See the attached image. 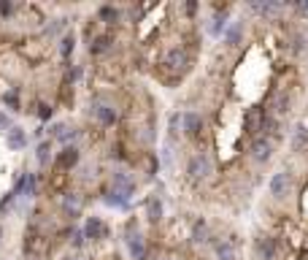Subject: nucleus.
<instances>
[{
	"label": "nucleus",
	"instance_id": "obj_2",
	"mask_svg": "<svg viewBox=\"0 0 308 260\" xmlns=\"http://www.w3.org/2000/svg\"><path fill=\"white\" fill-rule=\"evenodd\" d=\"M90 114L103 125V128H114V125L119 122V109H117L114 103L105 101L103 95H95V98H92V103H90Z\"/></svg>",
	"mask_w": 308,
	"mask_h": 260
},
{
	"label": "nucleus",
	"instance_id": "obj_39",
	"mask_svg": "<svg viewBox=\"0 0 308 260\" xmlns=\"http://www.w3.org/2000/svg\"><path fill=\"white\" fill-rule=\"evenodd\" d=\"M0 242H3V225H0Z\"/></svg>",
	"mask_w": 308,
	"mask_h": 260
},
{
	"label": "nucleus",
	"instance_id": "obj_28",
	"mask_svg": "<svg viewBox=\"0 0 308 260\" xmlns=\"http://www.w3.org/2000/svg\"><path fill=\"white\" fill-rule=\"evenodd\" d=\"M65 27H68V19H65V16H57V19H52V25L43 27V35L52 38V35H57V33H62Z\"/></svg>",
	"mask_w": 308,
	"mask_h": 260
},
{
	"label": "nucleus",
	"instance_id": "obj_10",
	"mask_svg": "<svg viewBox=\"0 0 308 260\" xmlns=\"http://www.w3.org/2000/svg\"><path fill=\"white\" fill-rule=\"evenodd\" d=\"M124 244H127V252L133 260H146V242H143V236H141V230H127V236H124Z\"/></svg>",
	"mask_w": 308,
	"mask_h": 260
},
{
	"label": "nucleus",
	"instance_id": "obj_36",
	"mask_svg": "<svg viewBox=\"0 0 308 260\" xmlns=\"http://www.w3.org/2000/svg\"><path fill=\"white\" fill-rule=\"evenodd\" d=\"M6 128H11V117L6 111H0V130H6Z\"/></svg>",
	"mask_w": 308,
	"mask_h": 260
},
{
	"label": "nucleus",
	"instance_id": "obj_32",
	"mask_svg": "<svg viewBox=\"0 0 308 260\" xmlns=\"http://www.w3.org/2000/svg\"><path fill=\"white\" fill-rule=\"evenodd\" d=\"M14 201H16V195H14V190H11V192H6V198L0 201V214H6V211H8V209L14 206Z\"/></svg>",
	"mask_w": 308,
	"mask_h": 260
},
{
	"label": "nucleus",
	"instance_id": "obj_17",
	"mask_svg": "<svg viewBox=\"0 0 308 260\" xmlns=\"http://www.w3.org/2000/svg\"><path fill=\"white\" fill-rule=\"evenodd\" d=\"M249 11L259 14L262 19H276L281 14V3H276V0H262V3H249Z\"/></svg>",
	"mask_w": 308,
	"mask_h": 260
},
{
	"label": "nucleus",
	"instance_id": "obj_30",
	"mask_svg": "<svg viewBox=\"0 0 308 260\" xmlns=\"http://www.w3.org/2000/svg\"><path fill=\"white\" fill-rule=\"evenodd\" d=\"M181 122H184V111H173L168 119V130L170 133H181Z\"/></svg>",
	"mask_w": 308,
	"mask_h": 260
},
{
	"label": "nucleus",
	"instance_id": "obj_16",
	"mask_svg": "<svg viewBox=\"0 0 308 260\" xmlns=\"http://www.w3.org/2000/svg\"><path fill=\"white\" fill-rule=\"evenodd\" d=\"M181 133H184L187 138H197L200 133H203V117H200V111H184Z\"/></svg>",
	"mask_w": 308,
	"mask_h": 260
},
{
	"label": "nucleus",
	"instance_id": "obj_29",
	"mask_svg": "<svg viewBox=\"0 0 308 260\" xmlns=\"http://www.w3.org/2000/svg\"><path fill=\"white\" fill-rule=\"evenodd\" d=\"M68 242H71V247H73V249H81V247H84V242H86L84 230H81V228H71V233H68Z\"/></svg>",
	"mask_w": 308,
	"mask_h": 260
},
{
	"label": "nucleus",
	"instance_id": "obj_15",
	"mask_svg": "<svg viewBox=\"0 0 308 260\" xmlns=\"http://www.w3.org/2000/svg\"><path fill=\"white\" fill-rule=\"evenodd\" d=\"M111 190H117V192L130 198L133 192H136V179H133L127 171H114L111 173Z\"/></svg>",
	"mask_w": 308,
	"mask_h": 260
},
{
	"label": "nucleus",
	"instance_id": "obj_18",
	"mask_svg": "<svg viewBox=\"0 0 308 260\" xmlns=\"http://www.w3.org/2000/svg\"><path fill=\"white\" fill-rule=\"evenodd\" d=\"M35 160H38V166H41V168H46V166H52V163H54V144L49 138L41 141L35 147Z\"/></svg>",
	"mask_w": 308,
	"mask_h": 260
},
{
	"label": "nucleus",
	"instance_id": "obj_5",
	"mask_svg": "<svg viewBox=\"0 0 308 260\" xmlns=\"http://www.w3.org/2000/svg\"><path fill=\"white\" fill-rule=\"evenodd\" d=\"M292 190V173L290 171H276L271 182H268V192L276 198V201H284L287 195H290Z\"/></svg>",
	"mask_w": 308,
	"mask_h": 260
},
{
	"label": "nucleus",
	"instance_id": "obj_24",
	"mask_svg": "<svg viewBox=\"0 0 308 260\" xmlns=\"http://www.w3.org/2000/svg\"><path fill=\"white\" fill-rule=\"evenodd\" d=\"M240 35H244V25H240V22H230L227 30L222 33V41L227 46H238L240 44Z\"/></svg>",
	"mask_w": 308,
	"mask_h": 260
},
{
	"label": "nucleus",
	"instance_id": "obj_14",
	"mask_svg": "<svg viewBox=\"0 0 308 260\" xmlns=\"http://www.w3.org/2000/svg\"><path fill=\"white\" fill-rule=\"evenodd\" d=\"M27 130L25 128H19V125H11V128L6 130V147L11 149V152H22L27 149Z\"/></svg>",
	"mask_w": 308,
	"mask_h": 260
},
{
	"label": "nucleus",
	"instance_id": "obj_19",
	"mask_svg": "<svg viewBox=\"0 0 308 260\" xmlns=\"http://www.w3.org/2000/svg\"><path fill=\"white\" fill-rule=\"evenodd\" d=\"M214 252H216V260H238V249H235L233 238H222V242H216Z\"/></svg>",
	"mask_w": 308,
	"mask_h": 260
},
{
	"label": "nucleus",
	"instance_id": "obj_23",
	"mask_svg": "<svg viewBox=\"0 0 308 260\" xmlns=\"http://www.w3.org/2000/svg\"><path fill=\"white\" fill-rule=\"evenodd\" d=\"M192 242L195 244H208L211 242V228L206 219H195V225H192Z\"/></svg>",
	"mask_w": 308,
	"mask_h": 260
},
{
	"label": "nucleus",
	"instance_id": "obj_25",
	"mask_svg": "<svg viewBox=\"0 0 308 260\" xmlns=\"http://www.w3.org/2000/svg\"><path fill=\"white\" fill-rule=\"evenodd\" d=\"M98 19L103 25H117L119 19H122V8H117V6H100L98 8Z\"/></svg>",
	"mask_w": 308,
	"mask_h": 260
},
{
	"label": "nucleus",
	"instance_id": "obj_12",
	"mask_svg": "<svg viewBox=\"0 0 308 260\" xmlns=\"http://www.w3.org/2000/svg\"><path fill=\"white\" fill-rule=\"evenodd\" d=\"M262 114H265L262 106H249V109H246V114H244V130H246V136H254L257 138L259 125H262Z\"/></svg>",
	"mask_w": 308,
	"mask_h": 260
},
{
	"label": "nucleus",
	"instance_id": "obj_9",
	"mask_svg": "<svg viewBox=\"0 0 308 260\" xmlns=\"http://www.w3.org/2000/svg\"><path fill=\"white\" fill-rule=\"evenodd\" d=\"M60 209H62V214L65 219H79L81 217V209H84V198L79 195V192H65L62 201H60Z\"/></svg>",
	"mask_w": 308,
	"mask_h": 260
},
{
	"label": "nucleus",
	"instance_id": "obj_37",
	"mask_svg": "<svg viewBox=\"0 0 308 260\" xmlns=\"http://www.w3.org/2000/svg\"><path fill=\"white\" fill-rule=\"evenodd\" d=\"M184 11H187V16H195L197 14V3H184Z\"/></svg>",
	"mask_w": 308,
	"mask_h": 260
},
{
	"label": "nucleus",
	"instance_id": "obj_13",
	"mask_svg": "<svg viewBox=\"0 0 308 260\" xmlns=\"http://www.w3.org/2000/svg\"><path fill=\"white\" fill-rule=\"evenodd\" d=\"M290 149L295 152V155H300V152L308 149V125L305 122H297L290 130Z\"/></svg>",
	"mask_w": 308,
	"mask_h": 260
},
{
	"label": "nucleus",
	"instance_id": "obj_11",
	"mask_svg": "<svg viewBox=\"0 0 308 260\" xmlns=\"http://www.w3.org/2000/svg\"><path fill=\"white\" fill-rule=\"evenodd\" d=\"M268 111H271L276 119L292 111V98L287 95V90H276V92L271 95V103H268Z\"/></svg>",
	"mask_w": 308,
	"mask_h": 260
},
{
	"label": "nucleus",
	"instance_id": "obj_27",
	"mask_svg": "<svg viewBox=\"0 0 308 260\" xmlns=\"http://www.w3.org/2000/svg\"><path fill=\"white\" fill-rule=\"evenodd\" d=\"M3 106L8 111H22V101H19V90H16V87H11V90L3 92Z\"/></svg>",
	"mask_w": 308,
	"mask_h": 260
},
{
	"label": "nucleus",
	"instance_id": "obj_34",
	"mask_svg": "<svg viewBox=\"0 0 308 260\" xmlns=\"http://www.w3.org/2000/svg\"><path fill=\"white\" fill-rule=\"evenodd\" d=\"M0 14H3V16L14 14V3H11V0H0Z\"/></svg>",
	"mask_w": 308,
	"mask_h": 260
},
{
	"label": "nucleus",
	"instance_id": "obj_1",
	"mask_svg": "<svg viewBox=\"0 0 308 260\" xmlns=\"http://www.w3.org/2000/svg\"><path fill=\"white\" fill-rule=\"evenodd\" d=\"M211 173H214V157H211L206 149H197L195 155L187 160V176L192 182H203Z\"/></svg>",
	"mask_w": 308,
	"mask_h": 260
},
{
	"label": "nucleus",
	"instance_id": "obj_8",
	"mask_svg": "<svg viewBox=\"0 0 308 260\" xmlns=\"http://www.w3.org/2000/svg\"><path fill=\"white\" fill-rule=\"evenodd\" d=\"M84 236L86 238H92V242H105V238L111 236V228L103 223V217L98 214H92V217H86V223H84Z\"/></svg>",
	"mask_w": 308,
	"mask_h": 260
},
{
	"label": "nucleus",
	"instance_id": "obj_22",
	"mask_svg": "<svg viewBox=\"0 0 308 260\" xmlns=\"http://www.w3.org/2000/svg\"><path fill=\"white\" fill-rule=\"evenodd\" d=\"M103 204H105V206H111V209L127 211V209H130V198H127V195H122V192H117V190H108V192L103 195Z\"/></svg>",
	"mask_w": 308,
	"mask_h": 260
},
{
	"label": "nucleus",
	"instance_id": "obj_35",
	"mask_svg": "<svg viewBox=\"0 0 308 260\" xmlns=\"http://www.w3.org/2000/svg\"><path fill=\"white\" fill-rule=\"evenodd\" d=\"M305 49V38L303 35H295V41H292V52H303Z\"/></svg>",
	"mask_w": 308,
	"mask_h": 260
},
{
	"label": "nucleus",
	"instance_id": "obj_33",
	"mask_svg": "<svg viewBox=\"0 0 308 260\" xmlns=\"http://www.w3.org/2000/svg\"><path fill=\"white\" fill-rule=\"evenodd\" d=\"M79 76H81V68H79V65H71V68H65V82H76V79H79Z\"/></svg>",
	"mask_w": 308,
	"mask_h": 260
},
{
	"label": "nucleus",
	"instance_id": "obj_38",
	"mask_svg": "<svg viewBox=\"0 0 308 260\" xmlns=\"http://www.w3.org/2000/svg\"><path fill=\"white\" fill-rule=\"evenodd\" d=\"M62 260H81V257H79V255H65Z\"/></svg>",
	"mask_w": 308,
	"mask_h": 260
},
{
	"label": "nucleus",
	"instance_id": "obj_40",
	"mask_svg": "<svg viewBox=\"0 0 308 260\" xmlns=\"http://www.w3.org/2000/svg\"><path fill=\"white\" fill-rule=\"evenodd\" d=\"M165 260H170V257H165Z\"/></svg>",
	"mask_w": 308,
	"mask_h": 260
},
{
	"label": "nucleus",
	"instance_id": "obj_4",
	"mask_svg": "<svg viewBox=\"0 0 308 260\" xmlns=\"http://www.w3.org/2000/svg\"><path fill=\"white\" fill-rule=\"evenodd\" d=\"M79 163H81L79 147H76V144H68V147H62L60 152H54V163H52V166H54L57 171L68 173V171H73L76 166H79Z\"/></svg>",
	"mask_w": 308,
	"mask_h": 260
},
{
	"label": "nucleus",
	"instance_id": "obj_3",
	"mask_svg": "<svg viewBox=\"0 0 308 260\" xmlns=\"http://www.w3.org/2000/svg\"><path fill=\"white\" fill-rule=\"evenodd\" d=\"M162 71H173V73H181L189 68V52L184 49V46H170V49H165V54H162Z\"/></svg>",
	"mask_w": 308,
	"mask_h": 260
},
{
	"label": "nucleus",
	"instance_id": "obj_21",
	"mask_svg": "<svg viewBox=\"0 0 308 260\" xmlns=\"http://www.w3.org/2000/svg\"><path fill=\"white\" fill-rule=\"evenodd\" d=\"M162 214H165L162 198H160V195H149V198H146V217H149V223H160Z\"/></svg>",
	"mask_w": 308,
	"mask_h": 260
},
{
	"label": "nucleus",
	"instance_id": "obj_31",
	"mask_svg": "<svg viewBox=\"0 0 308 260\" xmlns=\"http://www.w3.org/2000/svg\"><path fill=\"white\" fill-rule=\"evenodd\" d=\"M38 119H41V122H49L52 119V114H54V106L52 103H38Z\"/></svg>",
	"mask_w": 308,
	"mask_h": 260
},
{
	"label": "nucleus",
	"instance_id": "obj_26",
	"mask_svg": "<svg viewBox=\"0 0 308 260\" xmlns=\"http://www.w3.org/2000/svg\"><path fill=\"white\" fill-rule=\"evenodd\" d=\"M73 52H76V35H73V33H65V35L60 38V57L68 63Z\"/></svg>",
	"mask_w": 308,
	"mask_h": 260
},
{
	"label": "nucleus",
	"instance_id": "obj_20",
	"mask_svg": "<svg viewBox=\"0 0 308 260\" xmlns=\"http://www.w3.org/2000/svg\"><path fill=\"white\" fill-rule=\"evenodd\" d=\"M111 46H114V38L103 33V35H95L86 49H90L92 57H100V54H105V52H111Z\"/></svg>",
	"mask_w": 308,
	"mask_h": 260
},
{
	"label": "nucleus",
	"instance_id": "obj_6",
	"mask_svg": "<svg viewBox=\"0 0 308 260\" xmlns=\"http://www.w3.org/2000/svg\"><path fill=\"white\" fill-rule=\"evenodd\" d=\"M273 152H276V144L265 136H257L249 147V155H252L254 163H271L273 160Z\"/></svg>",
	"mask_w": 308,
	"mask_h": 260
},
{
	"label": "nucleus",
	"instance_id": "obj_7",
	"mask_svg": "<svg viewBox=\"0 0 308 260\" xmlns=\"http://www.w3.org/2000/svg\"><path fill=\"white\" fill-rule=\"evenodd\" d=\"M254 257L257 260H276L278 257V238L276 236H257L254 238Z\"/></svg>",
	"mask_w": 308,
	"mask_h": 260
}]
</instances>
